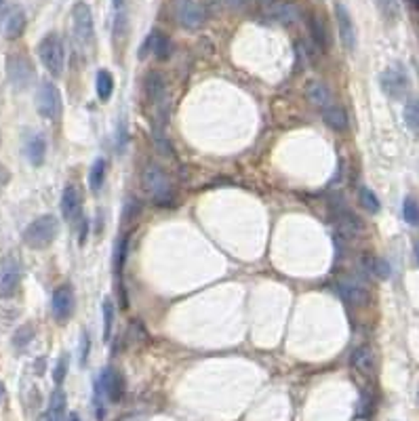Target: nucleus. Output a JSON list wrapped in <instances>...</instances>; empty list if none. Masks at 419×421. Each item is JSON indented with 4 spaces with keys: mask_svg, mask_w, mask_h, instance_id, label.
<instances>
[{
    "mask_svg": "<svg viewBox=\"0 0 419 421\" xmlns=\"http://www.w3.org/2000/svg\"><path fill=\"white\" fill-rule=\"evenodd\" d=\"M143 190L152 198V202L160 207H169L175 198L173 181L167 175V171L154 163H150L143 171Z\"/></svg>",
    "mask_w": 419,
    "mask_h": 421,
    "instance_id": "nucleus-1",
    "label": "nucleus"
},
{
    "mask_svg": "<svg viewBox=\"0 0 419 421\" xmlns=\"http://www.w3.org/2000/svg\"><path fill=\"white\" fill-rule=\"evenodd\" d=\"M60 234V222L55 215H40L34 222L28 224V228L23 230V242L30 248H47L51 242L58 239Z\"/></svg>",
    "mask_w": 419,
    "mask_h": 421,
    "instance_id": "nucleus-2",
    "label": "nucleus"
},
{
    "mask_svg": "<svg viewBox=\"0 0 419 421\" xmlns=\"http://www.w3.org/2000/svg\"><path fill=\"white\" fill-rule=\"evenodd\" d=\"M38 58L51 76H61L65 67V47L60 34L51 32L38 43Z\"/></svg>",
    "mask_w": 419,
    "mask_h": 421,
    "instance_id": "nucleus-3",
    "label": "nucleus"
},
{
    "mask_svg": "<svg viewBox=\"0 0 419 421\" xmlns=\"http://www.w3.org/2000/svg\"><path fill=\"white\" fill-rule=\"evenodd\" d=\"M72 26L78 45L82 49H91L95 45V21H93V11L87 2L78 0L72 6Z\"/></svg>",
    "mask_w": 419,
    "mask_h": 421,
    "instance_id": "nucleus-4",
    "label": "nucleus"
},
{
    "mask_svg": "<svg viewBox=\"0 0 419 421\" xmlns=\"http://www.w3.org/2000/svg\"><path fill=\"white\" fill-rule=\"evenodd\" d=\"M36 108H38V114L43 119H49V121H58L60 119L61 112H63V104H61V93L60 89L55 87V82L43 80L38 84Z\"/></svg>",
    "mask_w": 419,
    "mask_h": 421,
    "instance_id": "nucleus-5",
    "label": "nucleus"
},
{
    "mask_svg": "<svg viewBox=\"0 0 419 421\" xmlns=\"http://www.w3.org/2000/svg\"><path fill=\"white\" fill-rule=\"evenodd\" d=\"M379 84L383 89V93L392 99H403L409 91V76L401 65H392L388 70L381 72L379 76Z\"/></svg>",
    "mask_w": 419,
    "mask_h": 421,
    "instance_id": "nucleus-6",
    "label": "nucleus"
},
{
    "mask_svg": "<svg viewBox=\"0 0 419 421\" xmlns=\"http://www.w3.org/2000/svg\"><path fill=\"white\" fill-rule=\"evenodd\" d=\"M6 76L15 89H26L34 80V65L26 55H9L6 60Z\"/></svg>",
    "mask_w": 419,
    "mask_h": 421,
    "instance_id": "nucleus-7",
    "label": "nucleus"
},
{
    "mask_svg": "<svg viewBox=\"0 0 419 421\" xmlns=\"http://www.w3.org/2000/svg\"><path fill=\"white\" fill-rule=\"evenodd\" d=\"M173 11L183 30H198L205 23V9L196 0H173Z\"/></svg>",
    "mask_w": 419,
    "mask_h": 421,
    "instance_id": "nucleus-8",
    "label": "nucleus"
},
{
    "mask_svg": "<svg viewBox=\"0 0 419 421\" xmlns=\"http://www.w3.org/2000/svg\"><path fill=\"white\" fill-rule=\"evenodd\" d=\"M21 283V266L15 257H4L0 261V297H13Z\"/></svg>",
    "mask_w": 419,
    "mask_h": 421,
    "instance_id": "nucleus-9",
    "label": "nucleus"
},
{
    "mask_svg": "<svg viewBox=\"0 0 419 421\" xmlns=\"http://www.w3.org/2000/svg\"><path fill=\"white\" fill-rule=\"evenodd\" d=\"M148 53H152L156 60L160 61H167L171 58V53H173V45H171V38L167 36V34H163V32H158V30H154L148 38H146V43H143V47L139 49V58L143 60Z\"/></svg>",
    "mask_w": 419,
    "mask_h": 421,
    "instance_id": "nucleus-10",
    "label": "nucleus"
},
{
    "mask_svg": "<svg viewBox=\"0 0 419 421\" xmlns=\"http://www.w3.org/2000/svg\"><path fill=\"white\" fill-rule=\"evenodd\" d=\"M26 30V13L19 6H11L9 11L2 13L0 17V34L6 40H15L23 34Z\"/></svg>",
    "mask_w": 419,
    "mask_h": 421,
    "instance_id": "nucleus-11",
    "label": "nucleus"
},
{
    "mask_svg": "<svg viewBox=\"0 0 419 421\" xmlns=\"http://www.w3.org/2000/svg\"><path fill=\"white\" fill-rule=\"evenodd\" d=\"M97 386L102 388V392L106 394V398L110 403H119L122 394H124V379H122L119 368H114V366H106L102 371V375L97 379Z\"/></svg>",
    "mask_w": 419,
    "mask_h": 421,
    "instance_id": "nucleus-12",
    "label": "nucleus"
},
{
    "mask_svg": "<svg viewBox=\"0 0 419 421\" xmlns=\"http://www.w3.org/2000/svg\"><path fill=\"white\" fill-rule=\"evenodd\" d=\"M61 213L67 224L82 222V196L76 185H67L61 194Z\"/></svg>",
    "mask_w": 419,
    "mask_h": 421,
    "instance_id": "nucleus-13",
    "label": "nucleus"
},
{
    "mask_svg": "<svg viewBox=\"0 0 419 421\" xmlns=\"http://www.w3.org/2000/svg\"><path fill=\"white\" fill-rule=\"evenodd\" d=\"M51 312L53 318L58 322H67L72 312H74V291L70 285H60L53 291V300H51Z\"/></svg>",
    "mask_w": 419,
    "mask_h": 421,
    "instance_id": "nucleus-14",
    "label": "nucleus"
},
{
    "mask_svg": "<svg viewBox=\"0 0 419 421\" xmlns=\"http://www.w3.org/2000/svg\"><path fill=\"white\" fill-rule=\"evenodd\" d=\"M337 291L344 300L352 305H366L371 301V291L359 278H342L337 283Z\"/></svg>",
    "mask_w": 419,
    "mask_h": 421,
    "instance_id": "nucleus-15",
    "label": "nucleus"
},
{
    "mask_svg": "<svg viewBox=\"0 0 419 421\" xmlns=\"http://www.w3.org/2000/svg\"><path fill=\"white\" fill-rule=\"evenodd\" d=\"M335 19H337V32H339V40L346 47V51H354L357 47V28L352 21V15L348 13V9L344 4H335Z\"/></svg>",
    "mask_w": 419,
    "mask_h": 421,
    "instance_id": "nucleus-16",
    "label": "nucleus"
},
{
    "mask_svg": "<svg viewBox=\"0 0 419 421\" xmlns=\"http://www.w3.org/2000/svg\"><path fill=\"white\" fill-rule=\"evenodd\" d=\"M305 95L308 99L322 112L325 108L333 106V93L331 89L322 82V80H310L308 87H305Z\"/></svg>",
    "mask_w": 419,
    "mask_h": 421,
    "instance_id": "nucleus-17",
    "label": "nucleus"
},
{
    "mask_svg": "<svg viewBox=\"0 0 419 421\" xmlns=\"http://www.w3.org/2000/svg\"><path fill=\"white\" fill-rule=\"evenodd\" d=\"M26 156L34 167H40L47 156V139L43 133H34L26 141Z\"/></svg>",
    "mask_w": 419,
    "mask_h": 421,
    "instance_id": "nucleus-18",
    "label": "nucleus"
},
{
    "mask_svg": "<svg viewBox=\"0 0 419 421\" xmlns=\"http://www.w3.org/2000/svg\"><path fill=\"white\" fill-rule=\"evenodd\" d=\"M350 364L362 373V375H373L375 373V354H373V350L369 348V346H360L357 348L354 352H352V356H350Z\"/></svg>",
    "mask_w": 419,
    "mask_h": 421,
    "instance_id": "nucleus-19",
    "label": "nucleus"
},
{
    "mask_svg": "<svg viewBox=\"0 0 419 421\" xmlns=\"http://www.w3.org/2000/svg\"><path fill=\"white\" fill-rule=\"evenodd\" d=\"M322 121L325 124L329 126V129H333V131H337V133H344V131H348V114L339 108V106H329V108H325L322 110Z\"/></svg>",
    "mask_w": 419,
    "mask_h": 421,
    "instance_id": "nucleus-20",
    "label": "nucleus"
},
{
    "mask_svg": "<svg viewBox=\"0 0 419 421\" xmlns=\"http://www.w3.org/2000/svg\"><path fill=\"white\" fill-rule=\"evenodd\" d=\"M143 89H146V97H148L152 104L163 102V97H165V80H163L160 74H156V72L148 74V76H146Z\"/></svg>",
    "mask_w": 419,
    "mask_h": 421,
    "instance_id": "nucleus-21",
    "label": "nucleus"
},
{
    "mask_svg": "<svg viewBox=\"0 0 419 421\" xmlns=\"http://www.w3.org/2000/svg\"><path fill=\"white\" fill-rule=\"evenodd\" d=\"M310 34H312V40L316 43V47H318V49H322V51H327V49H329V45H331V40H329V32H327L325 21H322L318 15H312V17H310Z\"/></svg>",
    "mask_w": 419,
    "mask_h": 421,
    "instance_id": "nucleus-22",
    "label": "nucleus"
},
{
    "mask_svg": "<svg viewBox=\"0 0 419 421\" xmlns=\"http://www.w3.org/2000/svg\"><path fill=\"white\" fill-rule=\"evenodd\" d=\"M106 173H108V163H106V158H97V160L91 165V169H89V187H91L93 192H99V190H102V185H104V181H106Z\"/></svg>",
    "mask_w": 419,
    "mask_h": 421,
    "instance_id": "nucleus-23",
    "label": "nucleus"
},
{
    "mask_svg": "<svg viewBox=\"0 0 419 421\" xmlns=\"http://www.w3.org/2000/svg\"><path fill=\"white\" fill-rule=\"evenodd\" d=\"M114 93V76L110 70L97 72V97L99 102H108Z\"/></svg>",
    "mask_w": 419,
    "mask_h": 421,
    "instance_id": "nucleus-24",
    "label": "nucleus"
},
{
    "mask_svg": "<svg viewBox=\"0 0 419 421\" xmlns=\"http://www.w3.org/2000/svg\"><path fill=\"white\" fill-rule=\"evenodd\" d=\"M364 266H366V270L375 276V278H381V280H386V278H390V266H388V261L386 259H381V257H375V255H364Z\"/></svg>",
    "mask_w": 419,
    "mask_h": 421,
    "instance_id": "nucleus-25",
    "label": "nucleus"
},
{
    "mask_svg": "<svg viewBox=\"0 0 419 421\" xmlns=\"http://www.w3.org/2000/svg\"><path fill=\"white\" fill-rule=\"evenodd\" d=\"M272 17L281 23H293L300 13H298V6L295 4H289V2H281V4H274L272 6Z\"/></svg>",
    "mask_w": 419,
    "mask_h": 421,
    "instance_id": "nucleus-26",
    "label": "nucleus"
},
{
    "mask_svg": "<svg viewBox=\"0 0 419 421\" xmlns=\"http://www.w3.org/2000/svg\"><path fill=\"white\" fill-rule=\"evenodd\" d=\"M405 124L407 129L419 137V97H411L405 106Z\"/></svg>",
    "mask_w": 419,
    "mask_h": 421,
    "instance_id": "nucleus-27",
    "label": "nucleus"
},
{
    "mask_svg": "<svg viewBox=\"0 0 419 421\" xmlns=\"http://www.w3.org/2000/svg\"><path fill=\"white\" fill-rule=\"evenodd\" d=\"M63 415H65V394H63V390L58 388L53 394H51V403H49V415L47 417H51V420L61 421L63 420Z\"/></svg>",
    "mask_w": 419,
    "mask_h": 421,
    "instance_id": "nucleus-28",
    "label": "nucleus"
},
{
    "mask_svg": "<svg viewBox=\"0 0 419 421\" xmlns=\"http://www.w3.org/2000/svg\"><path fill=\"white\" fill-rule=\"evenodd\" d=\"M359 202L366 213H379V209H381V202H379L377 194L373 190H369V187H360Z\"/></svg>",
    "mask_w": 419,
    "mask_h": 421,
    "instance_id": "nucleus-29",
    "label": "nucleus"
},
{
    "mask_svg": "<svg viewBox=\"0 0 419 421\" xmlns=\"http://www.w3.org/2000/svg\"><path fill=\"white\" fill-rule=\"evenodd\" d=\"M102 312H104V341H110L112 337V329H114V301L106 297L102 303Z\"/></svg>",
    "mask_w": 419,
    "mask_h": 421,
    "instance_id": "nucleus-30",
    "label": "nucleus"
},
{
    "mask_svg": "<svg viewBox=\"0 0 419 421\" xmlns=\"http://www.w3.org/2000/svg\"><path fill=\"white\" fill-rule=\"evenodd\" d=\"M403 215L405 222L413 228H419V200L415 196H407L403 202Z\"/></svg>",
    "mask_w": 419,
    "mask_h": 421,
    "instance_id": "nucleus-31",
    "label": "nucleus"
},
{
    "mask_svg": "<svg viewBox=\"0 0 419 421\" xmlns=\"http://www.w3.org/2000/svg\"><path fill=\"white\" fill-rule=\"evenodd\" d=\"M34 339V329H32V324H23V327H19L17 331H15V335H13V346L17 348V350H26L28 348V344Z\"/></svg>",
    "mask_w": 419,
    "mask_h": 421,
    "instance_id": "nucleus-32",
    "label": "nucleus"
},
{
    "mask_svg": "<svg viewBox=\"0 0 419 421\" xmlns=\"http://www.w3.org/2000/svg\"><path fill=\"white\" fill-rule=\"evenodd\" d=\"M377 6H379V13L383 15L386 21H396L398 15H401L398 0H377Z\"/></svg>",
    "mask_w": 419,
    "mask_h": 421,
    "instance_id": "nucleus-33",
    "label": "nucleus"
},
{
    "mask_svg": "<svg viewBox=\"0 0 419 421\" xmlns=\"http://www.w3.org/2000/svg\"><path fill=\"white\" fill-rule=\"evenodd\" d=\"M65 373H67V356H61L60 361H58V364H55V371H53V379H55L58 386L63 383Z\"/></svg>",
    "mask_w": 419,
    "mask_h": 421,
    "instance_id": "nucleus-34",
    "label": "nucleus"
},
{
    "mask_svg": "<svg viewBox=\"0 0 419 421\" xmlns=\"http://www.w3.org/2000/svg\"><path fill=\"white\" fill-rule=\"evenodd\" d=\"M89 352H91V339H89L87 333H82V337H80V364H82V366L87 364Z\"/></svg>",
    "mask_w": 419,
    "mask_h": 421,
    "instance_id": "nucleus-35",
    "label": "nucleus"
},
{
    "mask_svg": "<svg viewBox=\"0 0 419 421\" xmlns=\"http://www.w3.org/2000/svg\"><path fill=\"white\" fill-rule=\"evenodd\" d=\"M6 180H9V173H6V169H4V167L0 165V187H2L4 183H6Z\"/></svg>",
    "mask_w": 419,
    "mask_h": 421,
    "instance_id": "nucleus-36",
    "label": "nucleus"
},
{
    "mask_svg": "<svg viewBox=\"0 0 419 421\" xmlns=\"http://www.w3.org/2000/svg\"><path fill=\"white\" fill-rule=\"evenodd\" d=\"M228 4L234 6V9H242L244 6V0H228Z\"/></svg>",
    "mask_w": 419,
    "mask_h": 421,
    "instance_id": "nucleus-37",
    "label": "nucleus"
},
{
    "mask_svg": "<svg viewBox=\"0 0 419 421\" xmlns=\"http://www.w3.org/2000/svg\"><path fill=\"white\" fill-rule=\"evenodd\" d=\"M4 398H6V388H4V383L0 381V405L4 403Z\"/></svg>",
    "mask_w": 419,
    "mask_h": 421,
    "instance_id": "nucleus-38",
    "label": "nucleus"
},
{
    "mask_svg": "<svg viewBox=\"0 0 419 421\" xmlns=\"http://www.w3.org/2000/svg\"><path fill=\"white\" fill-rule=\"evenodd\" d=\"M112 4H114L116 11H122V9H124V0H112Z\"/></svg>",
    "mask_w": 419,
    "mask_h": 421,
    "instance_id": "nucleus-39",
    "label": "nucleus"
},
{
    "mask_svg": "<svg viewBox=\"0 0 419 421\" xmlns=\"http://www.w3.org/2000/svg\"><path fill=\"white\" fill-rule=\"evenodd\" d=\"M65 421H80V417H78V413H70Z\"/></svg>",
    "mask_w": 419,
    "mask_h": 421,
    "instance_id": "nucleus-40",
    "label": "nucleus"
},
{
    "mask_svg": "<svg viewBox=\"0 0 419 421\" xmlns=\"http://www.w3.org/2000/svg\"><path fill=\"white\" fill-rule=\"evenodd\" d=\"M415 257H418V261H419V241L415 242Z\"/></svg>",
    "mask_w": 419,
    "mask_h": 421,
    "instance_id": "nucleus-41",
    "label": "nucleus"
},
{
    "mask_svg": "<svg viewBox=\"0 0 419 421\" xmlns=\"http://www.w3.org/2000/svg\"><path fill=\"white\" fill-rule=\"evenodd\" d=\"M257 2H261V4H272L274 0H257Z\"/></svg>",
    "mask_w": 419,
    "mask_h": 421,
    "instance_id": "nucleus-42",
    "label": "nucleus"
},
{
    "mask_svg": "<svg viewBox=\"0 0 419 421\" xmlns=\"http://www.w3.org/2000/svg\"><path fill=\"white\" fill-rule=\"evenodd\" d=\"M411 2H413V4H415V6L419 9V0H411Z\"/></svg>",
    "mask_w": 419,
    "mask_h": 421,
    "instance_id": "nucleus-43",
    "label": "nucleus"
},
{
    "mask_svg": "<svg viewBox=\"0 0 419 421\" xmlns=\"http://www.w3.org/2000/svg\"><path fill=\"white\" fill-rule=\"evenodd\" d=\"M2 4H4V0H0V6H2Z\"/></svg>",
    "mask_w": 419,
    "mask_h": 421,
    "instance_id": "nucleus-44",
    "label": "nucleus"
},
{
    "mask_svg": "<svg viewBox=\"0 0 419 421\" xmlns=\"http://www.w3.org/2000/svg\"><path fill=\"white\" fill-rule=\"evenodd\" d=\"M47 421H55V420H51V417H47Z\"/></svg>",
    "mask_w": 419,
    "mask_h": 421,
    "instance_id": "nucleus-45",
    "label": "nucleus"
}]
</instances>
